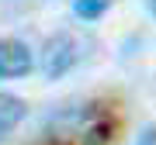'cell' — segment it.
<instances>
[{"instance_id":"6da1fadb","label":"cell","mask_w":156,"mask_h":145,"mask_svg":"<svg viewBox=\"0 0 156 145\" xmlns=\"http://www.w3.org/2000/svg\"><path fill=\"white\" fill-rule=\"evenodd\" d=\"M76 66V42L69 35H49L42 45V76L45 79H62Z\"/></svg>"},{"instance_id":"7a4b0ae2","label":"cell","mask_w":156,"mask_h":145,"mask_svg":"<svg viewBox=\"0 0 156 145\" xmlns=\"http://www.w3.org/2000/svg\"><path fill=\"white\" fill-rule=\"evenodd\" d=\"M35 69L31 49L21 38H0V79H21Z\"/></svg>"},{"instance_id":"8992f818","label":"cell","mask_w":156,"mask_h":145,"mask_svg":"<svg viewBox=\"0 0 156 145\" xmlns=\"http://www.w3.org/2000/svg\"><path fill=\"white\" fill-rule=\"evenodd\" d=\"M139 145H156V124H146V128H142Z\"/></svg>"},{"instance_id":"5b68a950","label":"cell","mask_w":156,"mask_h":145,"mask_svg":"<svg viewBox=\"0 0 156 145\" xmlns=\"http://www.w3.org/2000/svg\"><path fill=\"white\" fill-rule=\"evenodd\" d=\"M111 131H115V124L111 121H101L94 124V128H87V145H111Z\"/></svg>"},{"instance_id":"3957f363","label":"cell","mask_w":156,"mask_h":145,"mask_svg":"<svg viewBox=\"0 0 156 145\" xmlns=\"http://www.w3.org/2000/svg\"><path fill=\"white\" fill-rule=\"evenodd\" d=\"M24 114H28V104H24L21 97L0 93V142H7V135L24 121Z\"/></svg>"},{"instance_id":"52a82bcc","label":"cell","mask_w":156,"mask_h":145,"mask_svg":"<svg viewBox=\"0 0 156 145\" xmlns=\"http://www.w3.org/2000/svg\"><path fill=\"white\" fill-rule=\"evenodd\" d=\"M149 7H153V14H156V0H149Z\"/></svg>"},{"instance_id":"277c9868","label":"cell","mask_w":156,"mask_h":145,"mask_svg":"<svg viewBox=\"0 0 156 145\" xmlns=\"http://www.w3.org/2000/svg\"><path fill=\"white\" fill-rule=\"evenodd\" d=\"M108 7H111V0H73V11L83 21H97L101 14H108Z\"/></svg>"}]
</instances>
